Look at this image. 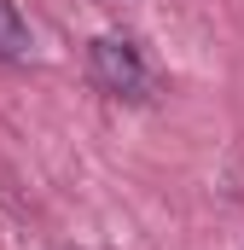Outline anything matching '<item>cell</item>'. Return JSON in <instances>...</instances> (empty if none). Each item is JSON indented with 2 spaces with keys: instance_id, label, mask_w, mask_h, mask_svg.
Listing matches in <instances>:
<instances>
[{
  "instance_id": "6da1fadb",
  "label": "cell",
  "mask_w": 244,
  "mask_h": 250,
  "mask_svg": "<svg viewBox=\"0 0 244 250\" xmlns=\"http://www.w3.org/2000/svg\"><path fill=\"white\" fill-rule=\"evenodd\" d=\"M87 76L105 99H122V105H145L151 99V70L140 59V47L128 35H99L87 47Z\"/></svg>"
},
{
  "instance_id": "7a4b0ae2",
  "label": "cell",
  "mask_w": 244,
  "mask_h": 250,
  "mask_svg": "<svg viewBox=\"0 0 244 250\" xmlns=\"http://www.w3.org/2000/svg\"><path fill=\"white\" fill-rule=\"evenodd\" d=\"M23 53H29V29H23L18 6L0 0V59H23Z\"/></svg>"
}]
</instances>
